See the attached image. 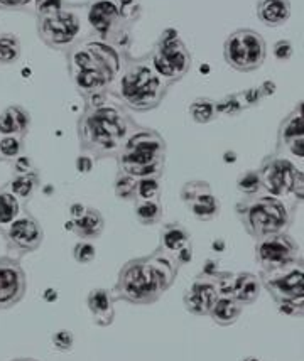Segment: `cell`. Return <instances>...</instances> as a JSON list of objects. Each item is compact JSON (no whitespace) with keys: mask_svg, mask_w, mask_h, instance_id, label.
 <instances>
[{"mask_svg":"<svg viewBox=\"0 0 304 361\" xmlns=\"http://www.w3.org/2000/svg\"><path fill=\"white\" fill-rule=\"evenodd\" d=\"M66 4V0H34V12H36V17L54 14L61 11Z\"/></svg>","mask_w":304,"mask_h":361,"instance_id":"f35d334b","label":"cell"},{"mask_svg":"<svg viewBox=\"0 0 304 361\" xmlns=\"http://www.w3.org/2000/svg\"><path fill=\"white\" fill-rule=\"evenodd\" d=\"M237 189L242 192L243 197L245 196H255L259 192H262V180H260L259 171L257 169H248L245 173H242L237 179Z\"/></svg>","mask_w":304,"mask_h":361,"instance_id":"836d02e7","label":"cell"},{"mask_svg":"<svg viewBox=\"0 0 304 361\" xmlns=\"http://www.w3.org/2000/svg\"><path fill=\"white\" fill-rule=\"evenodd\" d=\"M70 230L78 236L80 240L93 242V240L100 238V235L104 233L105 230L104 214L98 212L97 208L87 206V209H85V213L81 214L80 218L70 221Z\"/></svg>","mask_w":304,"mask_h":361,"instance_id":"7402d4cb","label":"cell"},{"mask_svg":"<svg viewBox=\"0 0 304 361\" xmlns=\"http://www.w3.org/2000/svg\"><path fill=\"white\" fill-rule=\"evenodd\" d=\"M243 311V306L238 300H235L232 295H220L217 302L213 304L212 311H209V317L218 326H232L238 321Z\"/></svg>","mask_w":304,"mask_h":361,"instance_id":"484cf974","label":"cell"},{"mask_svg":"<svg viewBox=\"0 0 304 361\" xmlns=\"http://www.w3.org/2000/svg\"><path fill=\"white\" fill-rule=\"evenodd\" d=\"M114 85L115 88H110L109 93H112L126 109L137 114L156 110L171 88L154 70L149 54L140 58L130 56Z\"/></svg>","mask_w":304,"mask_h":361,"instance_id":"277c9868","label":"cell"},{"mask_svg":"<svg viewBox=\"0 0 304 361\" xmlns=\"http://www.w3.org/2000/svg\"><path fill=\"white\" fill-rule=\"evenodd\" d=\"M272 53H274V58L279 59V61H289V59L293 58V53H294L293 42L288 39L277 41L272 47Z\"/></svg>","mask_w":304,"mask_h":361,"instance_id":"b9f144b4","label":"cell"},{"mask_svg":"<svg viewBox=\"0 0 304 361\" xmlns=\"http://www.w3.org/2000/svg\"><path fill=\"white\" fill-rule=\"evenodd\" d=\"M36 29L37 36L46 46L66 53L76 42L81 41L83 17H81L78 7L66 4L61 11L54 12V14L37 17Z\"/></svg>","mask_w":304,"mask_h":361,"instance_id":"9c48e42d","label":"cell"},{"mask_svg":"<svg viewBox=\"0 0 304 361\" xmlns=\"http://www.w3.org/2000/svg\"><path fill=\"white\" fill-rule=\"evenodd\" d=\"M127 59L117 47L92 34L66 51L68 73L83 98L109 93Z\"/></svg>","mask_w":304,"mask_h":361,"instance_id":"3957f363","label":"cell"},{"mask_svg":"<svg viewBox=\"0 0 304 361\" xmlns=\"http://www.w3.org/2000/svg\"><path fill=\"white\" fill-rule=\"evenodd\" d=\"M83 100V114L76 123L81 154L93 161L117 157L139 126L122 103L109 100V93L93 94Z\"/></svg>","mask_w":304,"mask_h":361,"instance_id":"6da1fadb","label":"cell"},{"mask_svg":"<svg viewBox=\"0 0 304 361\" xmlns=\"http://www.w3.org/2000/svg\"><path fill=\"white\" fill-rule=\"evenodd\" d=\"M85 19L93 37L109 42L130 58L132 25L123 20L117 0H90Z\"/></svg>","mask_w":304,"mask_h":361,"instance_id":"52a82bcc","label":"cell"},{"mask_svg":"<svg viewBox=\"0 0 304 361\" xmlns=\"http://www.w3.org/2000/svg\"><path fill=\"white\" fill-rule=\"evenodd\" d=\"M190 117L193 122L196 123H212L213 120H217L220 115H218L217 110V100H212V98L200 97L195 98L190 103Z\"/></svg>","mask_w":304,"mask_h":361,"instance_id":"f1b7e54d","label":"cell"},{"mask_svg":"<svg viewBox=\"0 0 304 361\" xmlns=\"http://www.w3.org/2000/svg\"><path fill=\"white\" fill-rule=\"evenodd\" d=\"M259 279L264 289L271 294L274 302L304 298L303 259L271 272H260Z\"/></svg>","mask_w":304,"mask_h":361,"instance_id":"5bb4252c","label":"cell"},{"mask_svg":"<svg viewBox=\"0 0 304 361\" xmlns=\"http://www.w3.org/2000/svg\"><path fill=\"white\" fill-rule=\"evenodd\" d=\"M12 166V174H25V173H32L36 171L37 167L34 164L32 157L28 156V154H23L16 159V161L11 162Z\"/></svg>","mask_w":304,"mask_h":361,"instance_id":"60d3db41","label":"cell"},{"mask_svg":"<svg viewBox=\"0 0 304 361\" xmlns=\"http://www.w3.org/2000/svg\"><path fill=\"white\" fill-rule=\"evenodd\" d=\"M245 98H243V92L241 93H232L226 94L221 100H217V110L218 115H226V117H235V115L242 114L243 110H247Z\"/></svg>","mask_w":304,"mask_h":361,"instance_id":"d6a6232c","label":"cell"},{"mask_svg":"<svg viewBox=\"0 0 304 361\" xmlns=\"http://www.w3.org/2000/svg\"><path fill=\"white\" fill-rule=\"evenodd\" d=\"M25 139L17 135H0V162H12L23 156Z\"/></svg>","mask_w":304,"mask_h":361,"instance_id":"1f68e13d","label":"cell"},{"mask_svg":"<svg viewBox=\"0 0 304 361\" xmlns=\"http://www.w3.org/2000/svg\"><path fill=\"white\" fill-rule=\"evenodd\" d=\"M224 58L233 71L252 73L265 63L267 44L254 29H237L225 39Z\"/></svg>","mask_w":304,"mask_h":361,"instance_id":"8fae6325","label":"cell"},{"mask_svg":"<svg viewBox=\"0 0 304 361\" xmlns=\"http://www.w3.org/2000/svg\"><path fill=\"white\" fill-rule=\"evenodd\" d=\"M41 186V174L39 171H32V173L25 174H12L11 180L7 183L8 191L14 195L20 203L28 206L29 201L32 200V196L36 195V191Z\"/></svg>","mask_w":304,"mask_h":361,"instance_id":"d4e9b609","label":"cell"},{"mask_svg":"<svg viewBox=\"0 0 304 361\" xmlns=\"http://www.w3.org/2000/svg\"><path fill=\"white\" fill-rule=\"evenodd\" d=\"M135 186H137V179L132 178V176L123 174L118 171L117 178H115L114 183V189H115V196L122 201H135Z\"/></svg>","mask_w":304,"mask_h":361,"instance_id":"e575fe53","label":"cell"},{"mask_svg":"<svg viewBox=\"0 0 304 361\" xmlns=\"http://www.w3.org/2000/svg\"><path fill=\"white\" fill-rule=\"evenodd\" d=\"M235 213L243 230L255 240L288 231L293 221V209L288 203L264 191L255 196L242 197L235 206Z\"/></svg>","mask_w":304,"mask_h":361,"instance_id":"8992f818","label":"cell"},{"mask_svg":"<svg viewBox=\"0 0 304 361\" xmlns=\"http://www.w3.org/2000/svg\"><path fill=\"white\" fill-rule=\"evenodd\" d=\"M6 240L7 248L11 252H16L17 255L23 257L28 253L36 252L41 248L44 242V230L34 214L29 212L28 206L23 209V213L8 225L6 230L0 231Z\"/></svg>","mask_w":304,"mask_h":361,"instance_id":"4fadbf2b","label":"cell"},{"mask_svg":"<svg viewBox=\"0 0 304 361\" xmlns=\"http://www.w3.org/2000/svg\"><path fill=\"white\" fill-rule=\"evenodd\" d=\"M31 130V114L23 105H8L0 111V135L28 137Z\"/></svg>","mask_w":304,"mask_h":361,"instance_id":"ffe728a7","label":"cell"},{"mask_svg":"<svg viewBox=\"0 0 304 361\" xmlns=\"http://www.w3.org/2000/svg\"><path fill=\"white\" fill-rule=\"evenodd\" d=\"M73 259L81 265L92 264L97 259V247L92 242H88V240H80L73 247Z\"/></svg>","mask_w":304,"mask_h":361,"instance_id":"d590c367","label":"cell"},{"mask_svg":"<svg viewBox=\"0 0 304 361\" xmlns=\"http://www.w3.org/2000/svg\"><path fill=\"white\" fill-rule=\"evenodd\" d=\"M12 361H37V360H31V358H17V360H12Z\"/></svg>","mask_w":304,"mask_h":361,"instance_id":"f6af8a7d","label":"cell"},{"mask_svg":"<svg viewBox=\"0 0 304 361\" xmlns=\"http://www.w3.org/2000/svg\"><path fill=\"white\" fill-rule=\"evenodd\" d=\"M257 17L269 27H279L286 24L291 17L289 0H257Z\"/></svg>","mask_w":304,"mask_h":361,"instance_id":"cb8c5ba5","label":"cell"},{"mask_svg":"<svg viewBox=\"0 0 304 361\" xmlns=\"http://www.w3.org/2000/svg\"><path fill=\"white\" fill-rule=\"evenodd\" d=\"M260 180H262V191L267 195L281 197L294 196L298 203L303 201V169L294 164L288 157L279 154H271L264 157L259 169Z\"/></svg>","mask_w":304,"mask_h":361,"instance_id":"30bf717a","label":"cell"},{"mask_svg":"<svg viewBox=\"0 0 304 361\" xmlns=\"http://www.w3.org/2000/svg\"><path fill=\"white\" fill-rule=\"evenodd\" d=\"M25 204L20 203L17 197L8 191L7 184L0 188V231H4L12 221L23 213Z\"/></svg>","mask_w":304,"mask_h":361,"instance_id":"4316f807","label":"cell"},{"mask_svg":"<svg viewBox=\"0 0 304 361\" xmlns=\"http://www.w3.org/2000/svg\"><path fill=\"white\" fill-rule=\"evenodd\" d=\"M159 248L169 253L178 262L179 267L193 260L191 233L181 223H166L159 231Z\"/></svg>","mask_w":304,"mask_h":361,"instance_id":"d6986e66","label":"cell"},{"mask_svg":"<svg viewBox=\"0 0 304 361\" xmlns=\"http://www.w3.org/2000/svg\"><path fill=\"white\" fill-rule=\"evenodd\" d=\"M23 53V46L20 39L16 34L0 32V64L4 66H11L20 59Z\"/></svg>","mask_w":304,"mask_h":361,"instance_id":"f546056e","label":"cell"},{"mask_svg":"<svg viewBox=\"0 0 304 361\" xmlns=\"http://www.w3.org/2000/svg\"><path fill=\"white\" fill-rule=\"evenodd\" d=\"M117 4L118 8H121L123 20L134 27V24L140 19V14H142V4H140V0H117Z\"/></svg>","mask_w":304,"mask_h":361,"instance_id":"8d00e7d4","label":"cell"},{"mask_svg":"<svg viewBox=\"0 0 304 361\" xmlns=\"http://www.w3.org/2000/svg\"><path fill=\"white\" fill-rule=\"evenodd\" d=\"M28 292V275L14 257H0V311L12 309Z\"/></svg>","mask_w":304,"mask_h":361,"instance_id":"ac0fdd59","label":"cell"},{"mask_svg":"<svg viewBox=\"0 0 304 361\" xmlns=\"http://www.w3.org/2000/svg\"><path fill=\"white\" fill-rule=\"evenodd\" d=\"M277 309H279L281 314L289 316V317H303L304 312V298L299 299H286L281 302H276Z\"/></svg>","mask_w":304,"mask_h":361,"instance_id":"74e56055","label":"cell"},{"mask_svg":"<svg viewBox=\"0 0 304 361\" xmlns=\"http://www.w3.org/2000/svg\"><path fill=\"white\" fill-rule=\"evenodd\" d=\"M134 214L142 226H154L162 221L164 208L161 201H134Z\"/></svg>","mask_w":304,"mask_h":361,"instance_id":"83f0119b","label":"cell"},{"mask_svg":"<svg viewBox=\"0 0 304 361\" xmlns=\"http://www.w3.org/2000/svg\"><path fill=\"white\" fill-rule=\"evenodd\" d=\"M243 361H259V360H255V358H247V360H243Z\"/></svg>","mask_w":304,"mask_h":361,"instance_id":"bcb514c9","label":"cell"},{"mask_svg":"<svg viewBox=\"0 0 304 361\" xmlns=\"http://www.w3.org/2000/svg\"><path fill=\"white\" fill-rule=\"evenodd\" d=\"M73 345H75V336H73L71 331L59 329L58 333L53 334V346L56 348L58 351H61V353H68V351H71Z\"/></svg>","mask_w":304,"mask_h":361,"instance_id":"ab89813d","label":"cell"},{"mask_svg":"<svg viewBox=\"0 0 304 361\" xmlns=\"http://www.w3.org/2000/svg\"><path fill=\"white\" fill-rule=\"evenodd\" d=\"M34 0H0V11H25Z\"/></svg>","mask_w":304,"mask_h":361,"instance_id":"7bdbcfd3","label":"cell"},{"mask_svg":"<svg viewBox=\"0 0 304 361\" xmlns=\"http://www.w3.org/2000/svg\"><path fill=\"white\" fill-rule=\"evenodd\" d=\"M301 259V248L288 231L255 240V262L260 265V272H271Z\"/></svg>","mask_w":304,"mask_h":361,"instance_id":"7c38bea8","label":"cell"},{"mask_svg":"<svg viewBox=\"0 0 304 361\" xmlns=\"http://www.w3.org/2000/svg\"><path fill=\"white\" fill-rule=\"evenodd\" d=\"M114 295L107 289H93L87 295V306L90 314L93 317V322L97 326H110L115 319V307H114Z\"/></svg>","mask_w":304,"mask_h":361,"instance_id":"44dd1931","label":"cell"},{"mask_svg":"<svg viewBox=\"0 0 304 361\" xmlns=\"http://www.w3.org/2000/svg\"><path fill=\"white\" fill-rule=\"evenodd\" d=\"M154 70L169 87L188 75L193 66V56L176 29L168 27L161 32L149 53Z\"/></svg>","mask_w":304,"mask_h":361,"instance_id":"ba28073f","label":"cell"},{"mask_svg":"<svg viewBox=\"0 0 304 361\" xmlns=\"http://www.w3.org/2000/svg\"><path fill=\"white\" fill-rule=\"evenodd\" d=\"M85 209H87V206L81 204V203H73L70 206V221L76 220V218H80L81 214L85 213Z\"/></svg>","mask_w":304,"mask_h":361,"instance_id":"ee69618b","label":"cell"},{"mask_svg":"<svg viewBox=\"0 0 304 361\" xmlns=\"http://www.w3.org/2000/svg\"><path fill=\"white\" fill-rule=\"evenodd\" d=\"M262 290V282L259 275L250 272H241L233 275L232 281V298L242 304V306H250L260 298Z\"/></svg>","mask_w":304,"mask_h":361,"instance_id":"603a6c76","label":"cell"},{"mask_svg":"<svg viewBox=\"0 0 304 361\" xmlns=\"http://www.w3.org/2000/svg\"><path fill=\"white\" fill-rule=\"evenodd\" d=\"M181 200L196 220L212 221L220 214L221 204L207 180H188L181 188Z\"/></svg>","mask_w":304,"mask_h":361,"instance_id":"9a60e30c","label":"cell"},{"mask_svg":"<svg viewBox=\"0 0 304 361\" xmlns=\"http://www.w3.org/2000/svg\"><path fill=\"white\" fill-rule=\"evenodd\" d=\"M217 269L207 267L193 281L184 294V309L195 316H208L213 304L220 298L217 283Z\"/></svg>","mask_w":304,"mask_h":361,"instance_id":"2e32d148","label":"cell"},{"mask_svg":"<svg viewBox=\"0 0 304 361\" xmlns=\"http://www.w3.org/2000/svg\"><path fill=\"white\" fill-rule=\"evenodd\" d=\"M178 262L159 247L151 255L128 260L118 272L112 292L115 300H126L134 306L157 302L176 281Z\"/></svg>","mask_w":304,"mask_h":361,"instance_id":"7a4b0ae2","label":"cell"},{"mask_svg":"<svg viewBox=\"0 0 304 361\" xmlns=\"http://www.w3.org/2000/svg\"><path fill=\"white\" fill-rule=\"evenodd\" d=\"M166 145L164 137L154 128H135L128 137L117 159L118 171L132 178H162L166 167Z\"/></svg>","mask_w":304,"mask_h":361,"instance_id":"5b68a950","label":"cell"},{"mask_svg":"<svg viewBox=\"0 0 304 361\" xmlns=\"http://www.w3.org/2000/svg\"><path fill=\"white\" fill-rule=\"evenodd\" d=\"M276 154L282 157L298 159L299 162L304 157V118L303 102H299L293 110L282 118L279 130H277Z\"/></svg>","mask_w":304,"mask_h":361,"instance_id":"e0dca14e","label":"cell"},{"mask_svg":"<svg viewBox=\"0 0 304 361\" xmlns=\"http://www.w3.org/2000/svg\"><path fill=\"white\" fill-rule=\"evenodd\" d=\"M162 184L161 178H140L137 179L135 201H161Z\"/></svg>","mask_w":304,"mask_h":361,"instance_id":"4dcf8cb0","label":"cell"}]
</instances>
